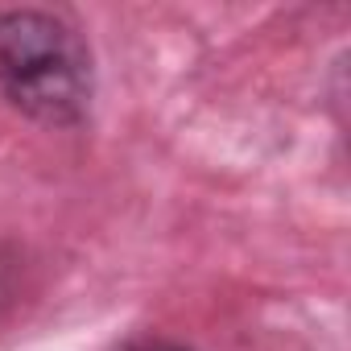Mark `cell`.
I'll return each instance as SVG.
<instances>
[{"mask_svg":"<svg viewBox=\"0 0 351 351\" xmlns=\"http://www.w3.org/2000/svg\"><path fill=\"white\" fill-rule=\"evenodd\" d=\"M120 351H191V347L165 343V339H141V343H128V347H120Z\"/></svg>","mask_w":351,"mask_h":351,"instance_id":"7a4b0ae2","label":"cell"},{"mask_svg":"<svg viewBox=\"0 0 351 351\" xmlns=\"http://www.w3.org/2000/svg\"><path fill=\"white\" fill-rule=\"evenodd\" d=\"M95 66L75 25L42 9L0 13V99L21 116L71 128L91 112Z\"/></svg>","mask_w":351,"mask_h":351,"instance_id":"6da1fadb","label":"cell"}]
</instances>
